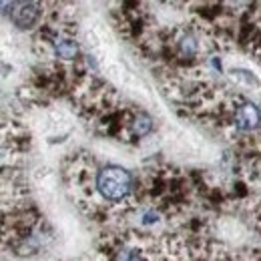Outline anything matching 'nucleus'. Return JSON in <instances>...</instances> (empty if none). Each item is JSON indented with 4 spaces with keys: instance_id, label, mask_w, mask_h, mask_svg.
<instances>
[{
    "instance_id": "nucleus-1",
    "label": "nucleus",
    "mask_w": 261,
    "mask_h": 261,
    "mask_svg": "<svg viewBox=\"0 0 261 261\" xmlns=\"http://www.w3.org/2000/svg\"><path fill=\"white\" fill-rule=\"evenodd\" d=\"M98 191L107 199H123L130 191V175L123 167H107L98 173Z\"/></svg>"
},
{
    "instance_id": "nucleus-2",
    "label": "nucleus",
    "mask_w": 261,
    "mask_h": 261,
    "mask_svg": "<svg viewBox=\"0 0 261 261\" xmlns=\"http://www.w3.org/2000/svg\"><path fill=\"white\" fill-rule=\"evenodd\" d=\"M12 8H14L12 10V20L20 29L33 27L36 18H38V14H40V10H38L40 6L36 2H16V4H12Z\"/></svg>"
},
{
    "instance_id": "nucleus-3",
    "label": "nucleus",
    "mask_w": 261,
    "mask_h": 261,
    "mask_svg": "<svg viewBox=\"0 0 261 261\" xmlns=\"http://www.w3.org/2000/svg\"><path fill=\"white\" fill-rule=\"evenodd\" d=\"M259 109L255 105H243L239 107L237 115H235V123H237V129L241 130H251L259 125Z\"/></svg>"
},
{
    "instance_id": "nucleus-4",
    "label": "nucleus",
    "mask_w": 261,
    "mask_h": 261,
    "mask_svg": "<svg viewBox=\"0 0 261 261\" xmlns=\"http://www.w3.org/2000/svg\"><path fill=\"white\" fill-rule=\"evenodd\" d=\"M76 53H79V46H76V42H72V40H65V42H59V44H57V55H59L61 59L70 61V59L76 57Z\"/></svg>"
},
{
    "instance_id": "nucleus-5",
    "label": "nucleus",
    "mask_w": 261,
    "mask_h": 261,
    "mask_svg": "<svg viewBox=\"0 0 261 261\" xmlns=\"http://www.w3.org/2000/svg\"><path fill=\"white\" fill-rule=\"evenodd\" d=\"M151 129H153V123H151V117L149 115H139L135 119V123H133V130L139 137H145L147 133H151Z\"/></svg>"
},
{
    "instance_id": "nucleus-6",
    "label": "nucleus",
    "mask_w": 261,
    "mask_h": 261,
    "mask_svg": "<svg viewBox=\"0 0 261 261\" xmlns=\"http://www.w3.org/2000/svg\"><path fill=\"white\" fill-rule=\"evenodd\" d=\"M181 53L185 55V57H193L197 53V42L193 36H185L183 40H181Z\"/></svg>"
},
{
    "instance_id": "nucleus-7",
    "label": "nucleus",
    "mask_w": 261,
    "mask_h": 261,
    "mask_svg": "<svg viewBox=\"0 0 261 261\" xmlns=\"http://www.w3.org/2000/svg\"><path fill=\"white\" fill-rule=\"evenodd\" d=\"M117 261H139V257H137L133 251L125 249V251H121V253L117 255Z\"/></svg>"
}]
</instances>
